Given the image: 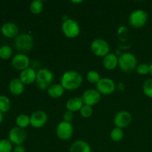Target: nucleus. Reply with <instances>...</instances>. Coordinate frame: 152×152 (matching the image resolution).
Instances as JSON below:
<instances>
[{"label":"nucleus","mask_w":152,"mask_h":152,"mask_svg":"<svg viewBox=\"0 0 152 152\" xmlns=\"http://www.w3.org/2000/svg\"><path fill=\"white\" fill-rule=\"evenodd\" d=\"M82 83L83 77L75 71H67L61 79V85L66 90H75L81 86Z\"/></svg>","instance_id":"nucleus-1"},{"label":"nucleus","mask_w":152,"mask_h":152,"mask_svg":"<svg viewBox=\"0 0 152 152\" xmlns=\"http://www.w3.org/2000/svg\"><path fill=\"white\" fill-rule=\"evenodd\" d=\"M53 80V75L51 71L47 68H42L37 73L36 82L40 90H46L51 86Z\"/></svg>","instance_id":"nucleus-2"},{"label":"nucleus","mask_w":152,"mask_h":152,"mask_svg":"<svg viewBox=\"0 0 152 152\" xmlns=\"http://www.w3.org/2000/svg\"><path fill=\"white\" fill-rule=\"evenodd\" d=\"M137 59L134 55L130 53H125L120 55L118 59L120 68L125 72H132L136 68Z\"/></svg>","instance_id":"nucleus-3"},{"label":"nucleus","mask_w":152,"mask_h":152,"mask_svg":"<svg viewBox=\"0 0 152 152\" xmlns=\"http://www.w3.org/2000/svg\"><path fill=\"white\" fill-rule=\"evenodd\" d=\"M14 45L19 51L28 52L30 51L34 46V39L29 34H20L15 39Z\"/></svg>","instance_id":"nucleus-4"},{"label":"nucleus","mask_w":152,"mask_h":152,"mask_svg":"<svg viewBox=\"0 0 152 152\" xmlns=\"http://www.w3.org/2000/svg\"><path fill=\"white\" fill-rule=\"evenodd\" d=\"M62 30L65 37L75 38L80 34V28L78 22L73 19H67L62 25Z\"/></svg>","instance_id":"nucleus-5"},{"label":"nucleus","mask_w":152,"mask_h":152,"mask_svg":"<svg viewBox=\"0 0 152 152\" xmlns=\"http://www.w3.org/2000/svg\"><path fill=\"white\" fill-rule=\"evenodd\" d=\"M148 19V14L142 10H136L131 13L129 22L135 28H141L145 25Z\"/></svg>","instance_id":"nucleus-6"},{"label":"nucleus","mask_w":152,"mask_h":152,"mask_svg":"<svg viewBox=\"0 0 152 152\" xmlns=\"http://www.w3.org/2000/svg\"><path fill=\"white\" fill-rule=\"evenodd\" d=\"M91 48L95 55L98 56H104V57L108 54L110 50L108 42L102 39L94 40L91 45Z\"/></svg>","instance_id":"nucleus-7"},{"label":"nucleus","mask_w":152,"mask_h":152,"mask_svg":"<svg viewBox=\"0 0 152 152\" xmlns=\"http://www.w3.org/2000/svg\"><path fill=\"white\" fill-rule=\"evenodd\" d=\"M74 129L72 125L67 122H61L56 128V134L59 139L68 140L72 137Z\"/></svg>","instance_id":"nucleus-8"},{"label":"nucleus","mask_w":152,"mask_h":152,"mask_svg":"<svg viewBox=\"0 0 152 152\" xmlns=\"http://www.w3.org/2000/svg\"><path fill=\"white\" fill-rule=\"evenodd\" d=\"M115 83L109 78L100 79L96 83V88L100 94L104 95H109L115 90Z\"/></svg>","instance_id":"nucleus-9"},{"label":"nucleus","mask_w":152,"mask_h":152,"mask_svg":"<svg viewBox=\"0 0 152 152\" xmlns=\"http://www.w3.org/2000/svg\"><path fill=\"white\" fill-rule=\"evenodd\" d=\"M26 132L20 127L13 128L9 133V139L13 143L17 145H21L26 140Z\"/></svg>","instance_id":"nucleus-10"},{"label":"nucleus","mask_w":152,"mask_h":152,"mask_svg":"<svg viewBox=\"0 0 152 152\" xmlns=\"http://www.w3.org/2000/svg\"><path fill=\"white\" fill-rule=\"evenodd\" d=\"M48 120V116L43 111H37L33 113L30 117V124L34 128H41L45 125Z\"/></svg>","instance_id":"nucleus-11"},{"label":"nucleus","mask_w":152,"mask_h":152,"mask_svg":"<svg viewBox=\"0 0 152 152\" xmlns=\"http://www.w3.org/2000/svg\"><path fill=\"white\" fill-rule=\"evenodd\" d=\"M100 97V93L98 91L94 89H88L83 93L82 99L86 105L92 106L99 102Z\"/></svg>","instance_id":"nucleus-12"},{"label":"nucleus","mask_w":152,"mask_h":152,"mask_svg":"<svg viewBox=\"0 0 152 152\" xmlns=\"http://www.w3.org/2000/svg\"><path fill=\"white\" fill-rule=\"evenodd\" d=\"M114 122L117 128H120V129L126 128L132 122V115L129 111H120L116 114Z\"/></svg>","instance_id":"nucleus-13"},{"label":"nucleus","mask_w":152,"mask_h":152,"mask_svg":"<svg viewBox=\"0 0 152 152\" xmlns=\"http://www.w3.org/2000/svg\"><path fill=\"white\" fill-rule=\"evenodd\" d=\"M30 64V59L26 55L19 54L16 55L12 59V65L16 69L19 71H24L28 68Z\"/></svg>","instance_id":"nucleus-14"},{"label":"nucleus","mask_w":152,"mask_h":152,"mask_svg":"<svg viewBox=\"0 0 152 152\" xmlns=\"http://www.w3.org/2000/svg\"><path fill=\"white\" fill-rule=\"evenodd\" d=\"M36 78H37V73L31 68H26L20 74V80L23 84H31L35 81Z\"/></svg>","instance_id":"nucleus-15"},{"label":"nucleus","mask_w":152,"mask_h":152,"mask_svg":"<svg viewBox=\"0 0 152 152\" xmlns=\"http://www.w3.org/2000/svg\"><path fill=\"white\" fill-rule=\"evenodd\" d=\"M1 33L4 37L12 38L17 35L18 28L14 23L7 22V23H4L1 27Z\"/></svg>","instance_id":"nucleus-16"},{"label":"nucleus","mask_w":152,"mask_h":152,"mask_svg":"<svg viewBox=\"0 0 152 152\" xmlns=\"http://www.w3.org/2000/svg\"><path fill=\"white\" fill-rule=\"evenodd\" d=\"M9 88L13 95L18 96L23 93L25 87L20 79H13L9 85Z\"/></svg>","instance_id":"nucleus-17"},{"label":"nucleus","mask_w":152,"mask_h":152,"mask_svg":"<svg viewBox=\"0 0 152 152\" xmlns=\"http://www.w3.org/2000/svg\"><path fill=\"white\" fill-rule=\"evenodd\" d=\"M70 152H91V148L88 142L83 140H78L71 145Z\"/></svg>","instance_id":"nucleus-18"},{"label":"nucleus","mask_w":152,"mask_h":152,"mask_svg":"<svg viewBox=\"0 0 152 152\" xmlns=\"http://www.w3.org/2000/svg\"><path fill=\"white\" fill-rule=\"evenodd\" d=\"M118 58L114 53H108L104 57L103 65L106 69L113 70L118 65Z\"/></svg>","instance_id":"nucleus-19"},{"label":"nucleus","mask_w":152,"mask_h":152,"mask_svg":"<svg viewBox=\"0 0 152 152\" xmlns=\"http://www.w3.org/2000/svg\"><path fill=\"white\" fill-rule=\"evenodd\" d=\"M83 100L82 97H73L71 98L68 100L66 103V107L68 108V111H79L82 108Z\"/></svg>","instance_id":"nucleus-20"},{"label":"nucleus","mask_w":152,"mask_h":152,"mask_svg":"<svg viewBox=\"0 0 152 152\" xmlns=\"http://www.w3.org/2000/svg\"><path fill=\"white\" fill-rule=\"evenodd\" d=\"M65 88L62 87V85L53 84L51 85L48 89V93L49 96L52 98H59L63 95Z\"/></svg>","instance_id":"nucleus-21"},{"label":"nucleus","mask_w":152,"mask_h":152,"mask_svg":"<svg viewBox=\"0 0 152 152\" xmlns=\"http://www.w3.org/2000/svg\"><path fill=\"white\" fill-rule=\"evenodd\" d=\"M16 123L18 127H20L22 129L26 128L30 124V117L25 114H21L16 117Z\"/></svg>","instance_id":"nucleus-22"},{"label":"nucleus","mask_w":152,"mask_h":152,"mask_svg":"<svg viewBox=\"0 0 152 152\" xmlns=\"http://www.w3.org/2000/svg\"><path fill=\"white\" fill-rule=\"evenodd\" d=\"M10 99L4 95H0V111L1 112H7L10 110Z\"/></svg>","instance_id":"nucleus-23"},{"label":"nucleus","mask_w":152,"mask_h":152,"mask_svg":"<svg viewBox=\"0 0 152 152\" xmlns=\"http://www.w3.org/2000/svg\"><path fill=\"white\" fill-rule=\"evenodd\" d=\"M30 10L34 14H39V13H42L43 10V2L41 0L34 1L31 4Z\"/></svg>","instance_id":"nucleus-24"},{"label":"nucleus","mask_w":152,"mask_h":152,"mask_svg":"<svg viewBox=\"0 0 152 152\" xmlns=\"http://www.w3.org/2000/svg\"><path fill=\"white\" fill-rule=\"evenodd\" d=\"M124 137V133L122 129L120 128H115L113 129L111 132V138L115 142H118L120 141Z\"/></svg>","instance_id":"nucleus-25"},{"label":"nucleus","mask_w":152,"mask_h":152,"mask_svg":"<svg viewBox=\"0 0 152 152\" xmlns=\"http://www.w3.org/2000/svg\"><path fill=\"white\" fill-rule=\"evenodd\" d=\"M12 54V49L8 45H3L0 48V57L3 59H7Z\"/></svg>","instance_id":"nucleus-26"},{"label":"nucleus","mask_w":152,"mask_h":152,"mask_svg":"<svg viewBox=\"0 0 152 152\" xmlns=\"http://www.w3.org/2000/svg\"><path fill=\"white\" fill-rule=\"evenodd\" d=\"M144 94L148 97L152 98V79H148L144 83L143 85Z\"/></svg>","instance_id":"nucleus-27"},{"label":"nucleus","mask_w":152,"mask_h":152,"mask_svg":"<svg viewBox=\"0 0 152 152\" xmlns=\"http://www.w3.org/2000/svg\"><path fill=\"white\" fill-rule=\"evenodd\" d=\"M87 80L91 83H97L100 80L99 74L95 71H90L87 74Z\"/></svg>","instance_id":"nucleus-28"},{"label":"nucleus","mask_w":152,"mask_h":152,"mask_svg":"<svg viewBox=\"0 0 152 152\" xmlns=\"http://www.w3.org/2000/svg\"><path fill=\"white\" fill-rule=\"evenodd\" d=\"M12 145L7 140H0V152H11Z\"/></svg>","instance_id":"nucleus-29"},{"label":"nucleus","mask_w":152,"mask_h":152,"mask_svg":"<svg viewBox=\"0 0 152 152\" xmlns=\"http://www.w3.org/2000/svg\"><path fill=\"white\" fill-rule=\"evenodd\" d=\"M118 37L119 39L121 40L122 42H126L128 39V36H129V31L128 28L124 26L120 27L118 29Z\"/></svg>","instance_id":"nucleus-30"},{"label":"nucleus","mask_w":152,"mask_h":152,"mask_svg":"<svg viewBox=\"0 0 152 152\" xmlns=\"http://www.w3.org/2000/svg\"><path fill=\"white\" fill-rule=\"evenodd\" d=\"M80 114L85 118H88V117H90L93 114V109H92L91 106L88 105H85L82 107V108L80 109Z\"/></svg>","instance_id":"nucleus-31"},{"label":"nucleus","mask_w":152,"mask_h":152,"mask_svg":"<svg viewBox=\"0 0 152 152\" xmlns=\"http://www.w3.org/2000/svg\"><path fill=\"white\" fill-rule=\"evenodd\" d=\"M137 71L140 75H145L149 73V65L145 63L140 64L137 67Z\"/></svg>","instance_id":"nucleus-32"},{"label":"nucleus","mask_w":152,"mask_h":152,"mask_svg":"<svg viewBox=\"0 0 152 152\" xmlns=\"http://www.w3.org/2000/svg\"><path fill=\"white\" fill-rule=\"evenodd\" d=\"M63 119L65 122L71 123V122L72 121L73 119H74V114H73V113L70 111H65V114H64L63 115Z\"/></svg>","instance_id":"nucleus-33"},{"label":"nucleus","mask_w":152,"mask_h":152,"mask_svg":"<svg viewBox=\"0 0 152 152\" xmlns=\"http://www.w3.org/2000/svg\"><path fill=\"white\" fill-rule=\"evenodd\" d=\"M13 152H25V149L22 145H16Z\"/></svg>","instance_id":"nucleus-34"},{"label":"nucleus","mask_w":152,"mask_h":152,"mask_svg":"<svg viewBox=\"0 0 152 152\" xmlns=\"http://www.w3.org/2000/svg\"><path fill=\"white\" fill-rule=\"evenodd\" d=\"M149 73L152 76V63H151V65H149Z\"/></svg>","instance_id":"nucleus-35"},{"label":"nucleus","mask_w":152,"mask_h":152,"mask_svg":"<svg viewBox=\"0 0 152 152\" xmlns=\"http://www.w3.org/2000/svg\"><path fill=\"white\" fill-rule=\"evenodd\" d=\"M2 120H3V115H2V114H1V111H0V123L2 122Z\"/></svg>","instance_id":"nucleus-36"},{"label":"nucleus","mask_w":152,"mask_h":152,"mask_svg":"<svg viewBox=\"0 0 152 152\" xmlns=\"http://www.w3.org/2000/svg\"><path fill=\"white\" fill-rule=\"evenodd\" d=\"M72 2H74V3H76V4H77V3H80V2H82V1H72Z\"/></svg>","instance_id":"nucleus-37"}]
</instances>
